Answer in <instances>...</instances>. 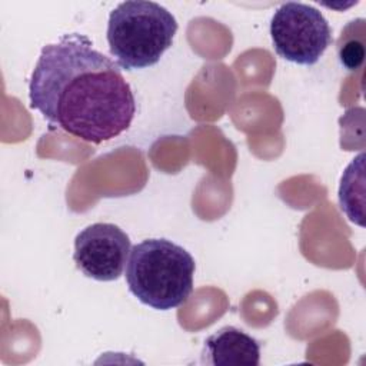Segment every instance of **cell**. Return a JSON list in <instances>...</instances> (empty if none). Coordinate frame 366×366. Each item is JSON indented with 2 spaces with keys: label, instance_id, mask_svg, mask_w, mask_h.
<instances>
[{
  "label": "cell",
  "instance_id": "6da1fadb",
  "mask_svg": "<svg viewBox=\"0 0 366 366\" xmlns=\"http://www.w3.org/2000/svg\"><path fill=\"white\" fill-rule=\"evenodd\" d=\"M29 99L50 126L94 144L122 134L136 114V99L120 66L79 33L41 49Z\"/></svg>",
  "mask_w": 366,
  "mask_h": 366
},
{
  "label": "cell",
  "instance_id": "7a4b0ae2",
  "mask_svg": "<svg viewBox=\"0 0 366 366\" xmlns=\"http://www.w3.org/2000/svg\"><path fill=\"white\" fill-rule=\"evenodd\" d=\"M194 259L167 239L134 244L126 263V282L133 296L156 310L183 305L193 290Z\"/></svg>",
  "mask_w": 366,
  "mask_h": 366
},
{
  "label": "cell",
  "instance_id": "3957f363",
  "mask_svg": "<svg viewBox=\"0 0 366 366\" xmlns=\"http://www.w3.org/2000/svg\"><path fill=\"white\" fill-rule=\"evenodd\" d=\"M176 31L174 16L159 3L123 1L109 16V51L123 70L146 69L160 60Z\"/></svg>",
  "mask_w": 366,
  "mask_h": 366
},
{
  "label": "cell",
  "instance_id": "277c9868",
  "mask_svg": "<svg viewBox=\"0 0 366 366\" xmlns=\"http://www.w3.org/2000/svg\"><path fill=\"white\" fill-rule=\"evenodd\" d=\"M270 37L274 51L285 60L312 66L332 44V29L315 7L287 1L270 20Z\"/></svg>",
  "mask_w": 366,
  "mask_h": 366
},
{
  "label": "cell",
  "instance_id": "5b68a950",
  "mask_svg": "<svg viewBox=\"0 0 366 366\" xmlns=\"http://www.w3.org/2000/svg\"><path fill=\"white\" fill-rule=\"evenodd\" d=\"M130 250V239L117 224L93 223L77 233L73 259L86 277L112 282L122 276Z\"/></svg>",
  "mask_w": 366,
  "mask_h": 366
},
{
  "label": "cell",
  "instance_id": "8992f818",
  "mask_svg": "<svg viewBox=\"0 0 366 366\" xmlns=\"http://www.w3.org/2000/svg\"><path fill=\"white\" fill-rule=\"evenodd\" d=\"M202 363L213 366H257L260 343L244 330L224 326L204 340Z\"/></svg>",
  "mask_w": 366,
  "mask_h": 366
},
{
  "label": "cell",
  "instance_id": "52a82bcc",
  "mask_svg": "<svg viewBox=\"0 0 366 366\" xmlns=\"http://www.w3.org/2000/svg\"><path fill=\"white\" fill-rule=\"evenodd\" d=\"M363 159L365 154L360 153L352 160L342 176L339 187V203L342 210L359 226H363V183L359 184L357 189L355 184L360 177H363Z\"/></svg>",
  "mask_w": 366,
  "mask_h": 366
},
{
  "label": "cell",
  "instance_id": "ba28073f",
  "mask_svg": "<svg viewBox=\"0 0 366 366\" xmlns=\"http://www.w3.org/2000/svg\"><path fill=\"white\" fill-rule=\"evenodd\" d=\"M337 56L340 64L349 70L355 71L360 69L365 60V39L363 34L360 37H355V20L350 21L340 34L337 43Z\"/></svg>",
  "mask_w": 366,
  "mask_h": 366
}]
</instances>
